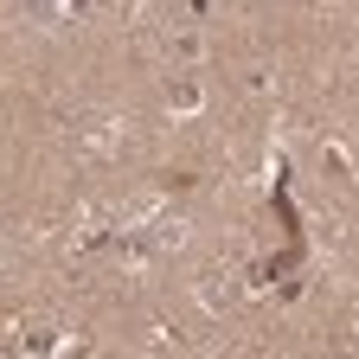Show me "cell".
<instances>
[{
	"label": "cell",
	"mask_w": 359,
	"mask_h": 359,
	"mask_svg": "<svg viewBox=\"0 0 359 359\" xmlns=\"http://www.w3.org/2000/svg\"><path fill=\"white\" fill-rule=\"evenodd\" d=\"M167 103H173V109H199V83H187V77H180V83L167 90Z\"/></svg>",
	"instance_id": "obj_1"
},
{
	"label": "cell",
	"mask_w": 359,
	"mask_h": 359,
	"mask_svg": "<svg viewBox=\"0 0 359 359\" xmlns=\"http://www.w3.org/2000/svg\"><path fill=\"white\" fill-rule=\"evenodd\" d=\"M20 346H32V353H52V346H58V334L39 321V327H26V340H20Z\"/></svg>",
	"instance_id": "obj_2"
}]
</instances>
